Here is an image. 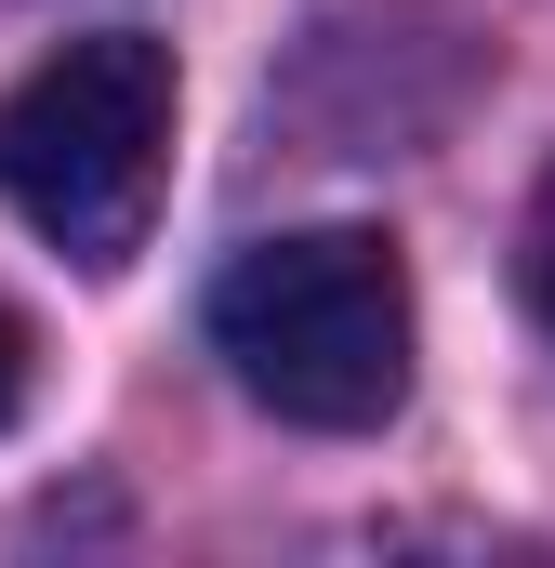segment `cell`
I'll return each instance as SVG.
<instances>
[{
    "instance_id": "obj_1",
    "label": "cell",
    "mask_w": 555,
    "mask_h": 568,
    "mask_svg": "<svg viewBox=\"0 0 555 568\" xmlns=\"http://www.w3.org/2000/svg\"><path fill=\"white\" fill-rule=\"evenodd\" d=\"M212 357L265 397L278 424L371 436L411 397V278L371 225H304L252 239L212 278Z\"/></svg>"
},
{
    "instance_id": "obj_2",
    "label": "cell",
    "mask_w": 555,
    "mask_h": 568,
    "mask_svg": "<svg viewBox=\"0 0 555 568\" xmlns=\"http://www.w3.org/2000/svg\"><path fill=\"white\" fill-rule=\"evenodd\" d=\"M159 185H172V53L159 40L107 27V40H67L53 67L13 80V106H0V199L67 265H133Z\"/></svg>"
},
{
    "instance_id": "obj_3",
    "label": "cell",
    "mask_w": 555,
    "mask_h": 568,
    "mask_svg": "<svg viewBox=\"0 0 555 568\" xmlns=\"http://www.w3.org/2000/svg\"><path fill=\"white\" fill-rule=\"evenodd\" d=\"M529 304H543V331H555V185L529 199Z\"/></svg>"
},
{
    "instance_id": "obj_4",
    "label": "cell",
    "mask_w": 555,
    "mask_h": 568,
    "mask_svg": "<svg viewBox=\"0 0 555 568\" xmlns=\"http://www.w3.org/2000/svg\"><path fill=\"white\" fill-rule=\"evenodd\" d=\"M27 410V331H13V304H0V424Z\"/></svg>"
}]
</instances>
